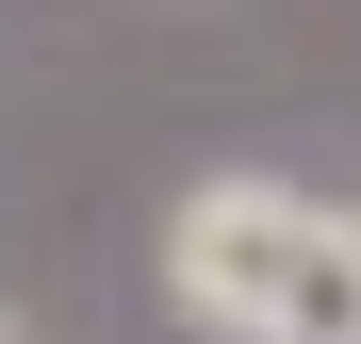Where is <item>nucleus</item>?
I'll return each mask as SVG.
<instances>
[{
	"label": "nucleus",
	"instance_id": "f257e3e1",
	"mask_svg": "<svg viewBox=\"0 0 361 344\" xmlns=\"http://www.w3.org/2000/svg\"><path fill=\"white\" fill-rule=\"evenodd\" d=\"M164 312L197 344H361V197L197 164L164 197Z\"/></svg>",
	"mask_w": 361,
	"mask_h": 344
},
{
	"label": "nucleus",
	"instance_id": "f03ea898",
	"mask_svg": "<svg viewBox=\"0 0 361 344\" xmlns=\"http://www.w3.org/2000/svg\"><path fill=\"white\" fill-rule=\"evenodd\" d=\"M0 344H33V328H17V312H0Z\"/></svg>",
	"mask_w": 361,
	"mask_h": 344
}]
</instances>
